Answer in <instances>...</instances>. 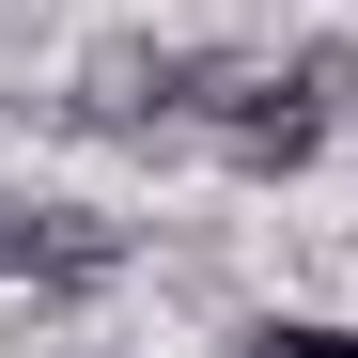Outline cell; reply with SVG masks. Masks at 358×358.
I'll list each match as a JSON object with an SVG mask.
<instances>
[{
    "label": "cell",
    "instance_id": "1",
    "mask_svg": "<svg viewBox=\"0 0 358 358\" xmlns=\"http://www.w3.org/2000/svg\"><path fill=\"white\" fill-rule=\"evenodd\" d=\"M234 78V47H187V31H109L78 47L63 78V125L78 141H203V94Z\"/></svg>",
    "mask_w": 358,
    "mask_h": 358
},
{
    "label": "cell",
    "instance_id": "2",
    "mask_svg": "<svg viewBox=\"0 0 358 358\" xmlns=\"http://www.w3.org/2000/svg\"><path fill=\"white\" fill-rule=\"evenodd\" d=\"M327 125H343V109L296 78V63H234V78L203 94V156H218V171H250V187H296V171L327 156Z\"/></svg>",
    "mask_w": 358,
    "mask_h": 358
},
{
    "label": "cell",
    "instance_id": "3",
    "mask_svg": "<svg viewBox=\"0 0 358 358\" xmlns=\"http://www.w3.org/2000/svg\"><path fill=\"white\" fill-rule=\"evenodd\" d=\"M125 250H141V234L109 218V203H63V250H47V280H31V312H94V296L125 280Z\"/></svg>",
    "mask_w": 358,
    "mask_h": 358
},
{
    "label": "cell",
    "instance_id": "4",
    "mask_svg": "<svg viewBox=\"0 0 358 358\" xmlns=\"http://www.w3.org/2000/svg\"><path fill=\"white\" fill-rule=\"evenodd\" d=\"M47 250H63V203H47V187H0V280H47Z\"/></svg>",
    "mask_w": 358,
    "mask_h": 358
},
{
    "label": "cell",
    "instance_id": "5",
    "mask_svg": "<svg viewBox=\"0 0 358 358\" xmlns=\"http://www.w3.org/2000/svg\"><path fill=\"white\" fill-rule=\"evenodd\" d=\"M234 358H358V327H343V312H250Z\"/></svg>",
    "mask_w": 358,
    "mask_h": 358
}]
</instances>
